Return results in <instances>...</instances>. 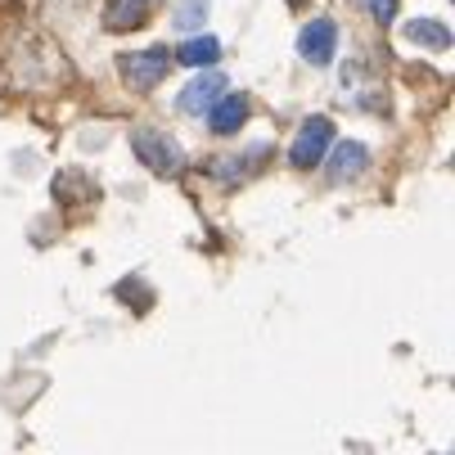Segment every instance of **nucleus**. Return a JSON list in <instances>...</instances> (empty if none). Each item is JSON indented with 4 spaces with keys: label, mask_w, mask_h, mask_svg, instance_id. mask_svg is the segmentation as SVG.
Masks as SVG:
<instances>
[{
    "label": "nucleus",
    "mask_w": 455,
    "mask_h": 455,
    "mask_svg": "<svg viewBox=\"0 0 455 455\" xmlns=\"http://www.w3.org/2000/svg\"><path fill=\"white\" fill-rule=\"evenodd\" d=\"M132 149H136V158L154 176H176L180 172V145L167 132H158V126H136V132H132Z\"/></svg>",
    "instance_id": "nucleus-1"
},
{
    "label": "nucleus",
    "mask_w": 455,
    "mask_h": 455,
    "mask_svg": "<svg viewBox=\"0 0 455 455\" xmlns=\"http://www.w3.org/2000/svg\"><path fill=\"white\" fill-rule=\"evenodd\" d=\"M330 140H334V122L330 117H307L298 140H293V149H289V163L293 167H315L320 154L330 149Z\"/></svg>",
    "instance_id": "nucleus-2"
},
{
    "label": "nucleus",
    "mask_w": 455,
    "mask_h": 455,
    "mask_svg": "<svg viewBox=\"0 0 455 455\" xmlns=\"http://www.w3.org/2000/svg\"><path fill=\"white\" fill-rule=\"evenodd\" d=\"M167 50H140V54H122V77L132 91H154L167 77Z\"/></svg>",
    "instance_id": "nucleus-3"
},
{
    "label": "nucleus",
    "mask_w": 455,
    "mask_h": 455,
    "mask_svg": "<svg viewBox=\"0 0 455 455\" xmlns=\"http://www.w3.org/2000/svg\"><path fill=\"white\" fill-rule=\"evenodd\" d=\"M334 45H339V28H334L330 19L307 23L302 36H298V50H302V59L311 63V68H324V63L334 59Z\"/></svg>",
    "instance_id": "nucleus-4"
},
{
    "label": "nucleus",
    "mask_w": 455,
    "mask_h": 455,
    "mask_svg": "<svg viewBox=\"0 0 455 455\" xmlns=\"http://www.w3.org/2000/svg\"><path fill=\"white\" fill-rule=\"evenodd\" d=\"M226 91V77L221 73H204V77H194L185 91H180V113H189V117H199V113H208L212 108V100Z\"/></svg>",
    "instance_id": "nucleus-5"
},
{
    "label": "nucleus",
    "mask_w": 455,
    "mask_h": 455,
    "mask_svg": "<svg viewBox=\"0 0 455 455\" xmlns=\"http://www.w3.org/2000/svg\"><path fill=\"white\" fill-rule=\"evenodd\" d=\"M208 122H212V132H217V136H235L239 126L248 122V100L221 91V95L212 100V108H208Z\"/></svg>",
    "instance_id": "nucleus-6"
},
{
    "label": "nucleus",
    "mask_w": 455,
    "mask_h": 455,
    "mask_svg": "<svg viewBox=\"0 0 455 455\" xmlns=\"http://www.w3.org/2000/svg\"><path fill=\"white\" fill-rule=\"evenodd\" d=\"M365 167H370V154H365V145L347 140V145H339V149H334V158H330V180H334V185H343V180H356Z\"/></svg>",
    "instance_id": "nucleus-7"
},
{
    "label": "nucleus",
    "mask_w": 455,
    "mask_h": 455,
    "mask_svg": "<svg viewBox=\"0 0 455 455\" xmlns=\"http://www.w3.org/2000/svg\"><path fill=\"white\" fill-rule=\"evenodd\" d=\"M145 10H149V0H108V10H104V23H108L113 32L140 28V23H145Z\"/></svg>",
    "instance_id": "nucleus-8"
},
{
    "label": "nucleus",
    "mask_w": 455,
    "mask_h": 455,
    "mask_svg": "<svg viewBox=\"0 0 455 455\" xmlns=\"http://www.w3.org/2000/svg\"><path fill=\"white\" fill-rule=\"evenodd\" d=\"M217 54H221L217 36H194V41H185V45L176 50V63H189V68H212Z\"/></svg>",
    "instance_id": "nucleus-9"
},
{
    "label": "nucleus",
    "mask_w": 455,
    "mask_h": 455,
    "mask_svg": "<svg viewBox=\"0 0 455 455\" xmlns=\"http://www.w3.org/2000/svg\"><path fill=\"white\" fill-rule=\"evenodd\" d=\"M406 36H411L415 45H424V50H446V45H451V32H446L442 23H433V19L406 23Z\"/></svg>",
    "instance_id": "nucleus-10"
},
{
    "label": "nucleus",
    "mask_w": 455,
    "mask_h": 455,
    "mask_svg": "<svg viewBox=\"0 0 455 455\" xmlns=\"http://www.w3.org/2000/svg\"><path fill=\"white\" fill-rule=\"evenodd\" d=\"M204 14H208V0H180L172 19H176V28H199Z\"/></svg>",
    "instance_id": "nucleus-11"
},
{
    "label": "nucleus",
    "mask_w": 455,
    "mask_h": 455,
    "mask_svg": "<svg viewBox=\"0 0 455 455\" xmlns=\"http://www.w3.org/2000/svg\"><path fill=\"white\" fill-rule=\"evenodd\" d=\"M365 10H370V19H374V23H393L397 0H365Z\"/></svg>",
    "instance_id": "nucleus-12"
}]
</instances>
